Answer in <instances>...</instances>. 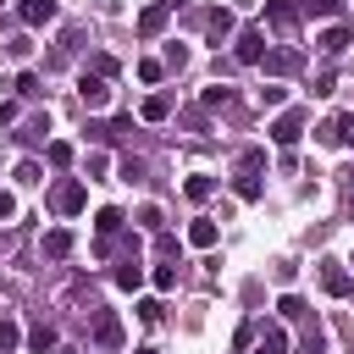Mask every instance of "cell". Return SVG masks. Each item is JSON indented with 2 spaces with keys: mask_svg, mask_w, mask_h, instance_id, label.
<instances>
[{
  "mask_svg": "<svg viewBox=\"0 0 354 354\" xmlns=\"http://www.w3.org/2000/svg\"><path fill=\"white\" fill-rule=\"evenodd\" d=\"M232 194H238L243 205H254V199H260L266 188H260V177H254V171H238V177H232Z\"/></svg>",
  "mask_w": 354,
  "mask_h": 354,
  "instance_id": "9a60e30c",
  "label": "cell"
},
{
  "mask_svg": "<svg viewBox=\"0 0 354 354\" xmlns=\"http://www.w3.org/2000/svg\"><path fill=\"white\" fill-rule=\"evenodd\" d=\"M50 354H77V348H66V343H55V348H50Z\"/></svg>",
  "mask_w": 354,
  "mask_h": 354,
  "instance_id": "ab89813d",
  "label": "cell"
},
{
  "mask_svg": "<svg viewBox=\"0 0 354 354\" xmlns=\"http://www.w3.org/2000/svg\"><path fill=\"white\" fill-rule=\"evenodd\" d=\"M260 61H266V72H271V77H288V72H299V66H304V55H299V50H266Z\"/></svg>",
  "mask_w": 354,
  "mask_h": 354,
  "instance_id": "8992f818",
  "label": "cell"
},
{
  "mask_svg": "<svg viewBox=\"0 0 354 354\" xmlns=\"http://www.w3.org/2000/svg\"><path fill=\"white\" fill-rule=\"evenodd\" d=\"M94 232H100V238H111V232H122V210H116V205H105V210L94 216Z\"/></svg>",
  "mask_w": 354,
  "mask_h": 354,
  "instance_id": "cb8c5ba5",
  "label": "cell"
},
{
  "mask_svg": "<svg viewBox=\"0 0 354 354\" xmlns=\"http://www.w3.org/2000/svg\"><path fill=\"white\" fill-rule=\"evenodd\" d=\"M149 282H155L160 293H171V288H177V271H171V266H155V271H149Z\"/></svg>",
  "mask_w": 354,
  "mask_h": 354,
  "instance_id": "f1b7e54d",
  "label": "cell"
},
{
  "mask_svg": "<svg viewBox=\"0 0 354 354\" xmlns=\"http://www.w3.org/2000/svg\"><path fill=\"white\" fill-rule=\"evenodd\" d=\"M50 205H55V210H61V216H77V210H83V205H88V188H83V183H77V177H66V183H61V188H55V194H50Z\"/></svg>",
  "mask_w": 354,
  "mask_h": 354,
  "instance_id": "7a4b0ae2",
  "label": "cell"
},
{
  "mask_svg": "<svg viewBox=\"0 0 354 354\" xmlns=\"http://www.w3.org/2000/svg\"><path fill=\"white\" fill-rule=\"evenodd\" d=\"M166 17H171V6H166V0H155V6H144V11H138V33H144V39H155V33L166 28Z\"/></svg>",
  "mask_w": 354,
  "mask_h": 354,
  "instance_id": "ba28073f",
  "label": "cell"
},
{
  "mask_svg": "<svg viewBox=\"0 0 354 354\" xmlns=\"http://www.w3.org/2000/svg\"><path fill=\"white\" fill-rule=\"evenodd\" d=\"M28 343H33V354H50V348H55V326H33Z\"/></svg>",
  "mask_w": 354,
  "mask_h": 354,
  "instance_id": "484cf974",
  "label": "cell"
},
{
  "mask_svg": "<svg viewBox=\"0 0 354 354\" xmlns=\"http://www.w3.org/2000/svg\"><path fill=\"white\" fill-rule=\"evenodd\" d=\"M122 177H127V183H138V177H144V160H138V155H127V160H122Z\"/></svg>",
  "mask_w": 354,
  "mask_h": 354,
  "instance_id": "d590c367",
  "label": "cell"
},
{
  "mask_svg": "<svg viewBox=\"0 0 354 354\" xmlns=\"http://www.w3.org/2000/svg\"><path fill=\"white\" fill-rule=\"evenodd\" d=\"M138 321H149V326H155V321H160V304H155V299H144V304H138Z\"/></svg>",
  "mask_w": 354,
  "mask_h": 354,
  "instance_id": "74e56055",
  "label": "cell"
},
{
  "mask_svg": "<svg viewBox=\"0 0 354 354\" xmlns=\"http://www.w3.org/2000/svg\"><path fill=\"white\" fill-rule=\"evenodd\" d=\"M293 17H299V11H293V0H266V22H271L277 33H288V28H293Z\"/></svg>",
  "mask_w": 354,
  "mask_h": 354,
  "instance_id": "8fae6325",
  "label": "cell"
},
{
  "mask_svg": "<svg viewBox=\"0 0 354 354\" xmlns=\"http://www.w3.org/2000/svg\"><path fill=\"white\" fill-rule=\"evenodd\" d=\"M315 138H321V144H354V111H337L332 122H321Z\"/></svg>",
  "mask_w": 354,
  "mask_h": 354,
  "instance_id": "3957f363",
  "label": "cell"
},
{
  "mask_svg": "<svg viewBox=\"0 0 354 354\" xmlns=\"http://www.w3.org/2000/svg\"><path fill=\"white\" fill-rule=\"evenodd\" d=\"M138 77H144V83H160L166 66H160V61H138Z\"/></svg>",
  "mask_w": 354,
  "mask_h": 354,
  "instance_id": "836d02e7",
  "label": "cell"
},
{
  "mask_svg": "<svg viewBox=\"0 0 354 354\" xmlns=\"http://www.w3.org/2000/svg\"><path fill=\"white\" fill-rule=\"evenodd\" d=\"M232 55H238L243 66H260V55H266V33H260V28H243L238 44H232Z\"/></svg>",
  "mask_w": 354,
  "mask_h": 354,
  "instance_id": "277c9868",
  "label": "cell"
},
{
  "mask_svg": "<svg viewBox=\"0 0 354 354\" xmlns=\"http://www.w3.org/2000/svg\"><path fill=\"white\" fill-rule=\"evenodd\" d=\"M138 221H144L149 232H160V221H166V216H160V205H144V210H138Z\"/></svg>",
  "mask_w": 354,
  "mask_h": 354,
  "instance_id": "e575fe53",
  "label": "cell"
},
{
  "mask_svg": "<svg viewBox=\"0 0 354 354\" xmlns=\"http://www.w3.org/2000/svg\"><path fill=\"white\" fill-rule=\"evenodd\" d=\"M22 343V332H17V321H0V354H11Z\"/></svg>",
  "mask_w": 354,
  "mask_h": 354,
  "instance_id": "f546056e",
  "label": "cell"
},
{
  "mask_svg": "<svg viewBox=\"0 0 354 354\" xmlns=\"http://www.w3.org/2000/svg\"><path fill=\"white\" fill-rule=\"evenodd\" d=\"M254 354H288V332H282V326H266V332H260V348H254Z\"/></svg>",
  "mask_w": 354,
  "mask_h": 354,
  "instance_id": "603a6c76",
  "label": "cell"
},
{
  "mask_svg": "<svg viewBox=\"0 0 354 354\" xmlns=\"http://www.w3.org/2000/svg\"><path fill=\"white\" fill-rule=\"evenodd\" d=\"M299 348H304V354H321V348H326V326L315 321V310L304 315V343H299Z\"/></svg>",
  "mask_w": 354,
  "mask_h": 354,
  "instance_id": "5bb4252c",
  "label": "cell"
},
{
  "mask_svg": "<svg viewBox=\"0 0 354 354\" xmlns=\"http://www.w3.org/2000/svg\"><path fill=\"white\" fill-rule=\"evenodd\" d=\"M94 337H100L105 348H122V321H116V315H100V321H94Z\"/></svg>",
  "mask_w": 354,
  "mask_h": 354,
  "instance_id": "ac0fdd59",
  "label": "cell"
},
{
  "mask_svg": "<svg viewBox=\"0 0 354 354\" xmlns=\"http://www.w3.org/2000/svg\"><path fill=\"white\" fill-rule=\"evenodd\" d=\"M183 194H188V199H194V205H205V199H210V194H216V177H210V171H194V177H188V183H183Z\"/></svg>",
  "mask_w": 354,
  "mask_h": 354,
  "instance_id": "4fadbf2b",
  "label": "cell"
},
{
  "mask_svg": "<svg viewBox=\"0 0 354 354\" xmlns=\"http://www.w3.org/2000/svg\"><path fill=\"white\" fill-rule=\"evenodd\" d=\"M348 266H354V254H348Z\"/></svg>",
  "mask_w": 354,
  "mask_h": 354,
  "instance_id": "b9f144b4",
  "label": "cell"
},
{
  "mask_svg": "<svg viewBox=\"0 0 354 354\" xmlns=\"http://www.w3.org/2000/svg\"><path fill=\"white\" fill-rule=\"evenodd\" d=\"M277 315H282V321H304V315H310V304H304L299 293H282V299H277Z\"/></svg>",
  "mask_w": 354,
  "mask_h": 354,
  "instance_id": "7402d4cb",
  "label": "cell"
},
{
  "mask_svg": "<svg viewBox=\"0 0 354 354\" xmlns=\"http://www.w3.org/2000/svg\"><path fill=\"white\" fill-rule=\"evenodd\" d=\"M17 94H22V100H39V94H44V88H39V72H22V77H17Z\"/></svg>",
  "mask_w": 354,
  "mask_h": 354,
  "instance_id": "83f0119b",
  "label": "cell"
},
{
  "mask_svg": "<svg viewBox=\"0 0 354 354\" xmlns=\"http://www.w3.org/2000/svg\"><path fill=\"white\" fill-rule=\"evenodd\" d=\"M293 11H304V17H337V0H293Z\"/></svg>",
  "mask_w": 354,
  "mask_h": 354,
  "instance_id": "d4e9b609",
  "label": "cell"
},
{
  "mask_svg": "<svg viewBox=\"0 0 354 354\" xmlns=\"http://www.w3.org/2000/svg\"><path fill=\"white\" fill-rule=\"evenodd\" d=\"M138 116H144V122H166V116H171V100H166V94H149V100L138 105Z\"/></svg>",
  "mask_w": 354,
  "mask_h": 354,
  "instance_id": "ffe728a7",
  "label": "cell"
},
{
  "mask_svg": "<svg viewBox=\"0 0 354 354\" xmlns=\"http://www.w3.org/2000/svg\"><path fill=\"white\" fill-rule=\"evenodd\" d=\"M332 88H337V72H321V77H315V88H310V94H332Z\"/></svg>",
  "mask_w": 354,
  "mask_h": 354,
  "instance_id": "8d00e7d4",
  "label": "cell"
},
{
  "mask_svg": "<svg viewBox=\"0 0 354 354\" xmlns=\"http://www.w3.org/2000/svg\"><path fill=\"white\" fill-rule=\"evenodd\" d=\"M44 160H50L55 171H66V166H72V144H66V138H50V144H44Z\"/></svg>",
  "mask_w": 354,
  "mask_h": 354,
  "instance_id": "44dd1931",
  "label": "cell"
},
{
  "mask_svg": "<svg viewBox=\"0 0 354 354\" xmlns=\"http://www.w3.org/2000/svg\"><path fill=\"white\" fill-rule=\"evenodd\" d=\"M282 100H288V88H282V83H266V88H260V105H271V111H277Z\"/></svg>",
  "mask_w": 354,
  "mask_h": 354,
  "instance_id": "1f68e13d",
  "label": "cell"
},
{
  "mask_svg": "<svg viewBox=\"0 0 354 354\" xmlns=\"http://www.w3.org/2000/svg\"><path fill=\"white\" fill-rule=\"evenodd\" d=\"M55 11H61L55 0H17V17H22L28 28H50V22H55Z\"/></svg>",
  "mask_w": 354,
  "mask_h": 354,
  "instance_id": "5b68a950",
  "label": "cell"
},
{
  "mask_svg": "<svg viewBox=\"0 0 354 354\" xmlns=\"http://www.w3.org/2000/svg\"><path fill=\"white\" fill-rule=\"evenodd\" d=\"M348 44H354V33H348V28H326V33H321V50H326V55H343Z\"/></svg>",
  "mask_w": 354,
  "mask_h": 354,
  "instance_id": "d6986e66",
  "label": "cell"
},
{
  "mask_svg": "<svg viewBox=\"0 0 354 354\" xmlns=\"http://www.w3.org/2000/svg\"><path fill=\"white\" fill-rule=\"evenodd\" d=\"M116 288H122V293L144 288V266H138V260H122V266H116Z\"/></svg>",
  "mask_w": 354,
  "mask_h": 354,
  "instance_id": "e0dca14e",
  "label": "cell"
},
{
  "mask_svg": "<svg viewBox=\"0 0 354 354\" xmlns=\"http://www.w3.org/2000/svg\"><path fill=\"white\" fill-rule=\"evenodd\" d=\"M321 288H326L332 299H348V293H354V282H348V271H343L337 260H326V266H321Z\"/></svg>",
  "mask_w": 354,
  "mask_h": 354,
  "instance_id": "52a82bcc",
  "label": "cell"
},
{
  "mask_svg": "<svg viewBox=\"0 0 354 354\" xmlns=\"http://www.w3.org/2000/svg\"><path fill=\"white\" fill-rule=\"evenodd\" d=\"M44 254H50V260H66V254H72V232H66V227L44 232Z\"/></svg>",
  "mask_w": 354,
  "mask_h": 354,
  "instance_id": "2e32d148",
  "label": "cell"
},
{
  "mask_svg": "<svg viewBox=\"0 0 354 354\" xmlns=\"http://www.w3.org/2000/svg\"><path fill=\"white\" fill-rule=\"evenodd\" d=\"M205 28H210V39H216V44H221V39H227V33H232V28H238V17H232V11H227V6H216V11H210V17H205Z\"/></svg>",
  "mask_w": 354,
  "mask_h": 354,
  "instance_id": "7c38bea8",
  "label": "cell"
},
{
  "mask_svg": "<svg viewBox=\"0 0 354 354\" xmlns=\"http://www.w3.org/2000/svg\"><path fill=\"white\" fill-rule=\"evenodd\" d=\"M216 238H221V227H216L210 216H199V221L188 227V243H194V249H216Z\"/></svg>",
  "mask_w": 354,
  "mask_h": 354,
  "instance_id": "30bf717a",
  "label": "cell"
},
{
  "mask_svg": "<svg viewBox=\"0 0 354 354\" xmlns=\"http://www.w3.org/2000/svg\"><path fill=\"white\" fill-rule=\"evenodd\" d=\"M11 216H17V194H6V188H0V221H11Z\"/></svg>",
  "mask_w": 354,
  "mask_h": 354,
  "instance_id": "f35d334b",
  "label": "cell"
},
{
  "mask_svg": "<svg viewBox=\"0 0 354 354\" xmlns=\"http://www.w3.org/2000/svg\"><path fill=\"white\" fill-rule=\"evenodd\" d=\"M304 122H310V116H304V111L293 105V111H282V116L271 122V138H277L282 149H293V144H299V133H304Z\"/></svg>",
  "mask_w": 354,
  "mask_h": 354,
  "instance_id": "6da1fadb",
  "label": "cell"
},
{
  "mask_svg": "<svg viewBox=\"0 0 354 354\" xmlns=\"http://www.w3.org/2000/svg\"><path fill=\"white\" fill-rule=\"evenodd\" d=\"M77 100H83V105H105V100H111V88H105V77H100V72H94V77L83 72V77H77Z\"/></svg>",
  "mask_w": 354,
  "mask_h": 354,
  "instance_id": "9c48e42d",
  "label": "cell"
},
{
  "mask_svg": "<svg viewBox=\"0 0 354 354\" xmlns=\"http://www.w3.org/2000/svg\"><path fill=\"white\" fill-rule=\"evenodd\" d=\"M17 183H22V188H39V183H44L39 160H22V166H17Z\"/></svg>",
  "mask_w": 354,
  "mask_h": 354,
  "instance_id": "4316f807",
  "label": "cell"
},
{
  "mask_svg": "<svg viewBox=\"0 0 354 354\" xmlns=\"http://www.w3.org/2000/svg\"><path fill=\"white\" fill-rule=\"evenodd\" d=\"M227 100H232V88H227V83H210V88H205V105H210V111H216V105H227Z\"/></svg>",
  "mask_w": 354,
  "mask_h": 354,
  "instance_id": "4dcf8cb0",
  "label": "cell"
},
{
  "mask_svg": "<svg viewBox=\"0 0 354 354\" xmlns=\"http://www.w3.org/2000/svg\"><path fill=\"white\" fill-rule=\"evenodd\" d=\"M260 166H266V149H243L238 155V171H260Z\"/></svg>",
  "mask_w": 354,
  "mask_h": 354,
  "instance_id": "d6a6232c",
  "label": "cell"
},
{
  "mask_svg": "<svg viewBox=\"0 0 354 354\" xmlns=\"http://www.w3.org/2000/svg\"><path fill=\"white\" fill-rule=\"evenodd\" d=\"M133 354H155V348H133Z\"/></svg>",
  "mask_w": 354,
  "mask_h": 354,
  "instance_id": "60d3db41",
  "label": "cell"
}]
</instances>
